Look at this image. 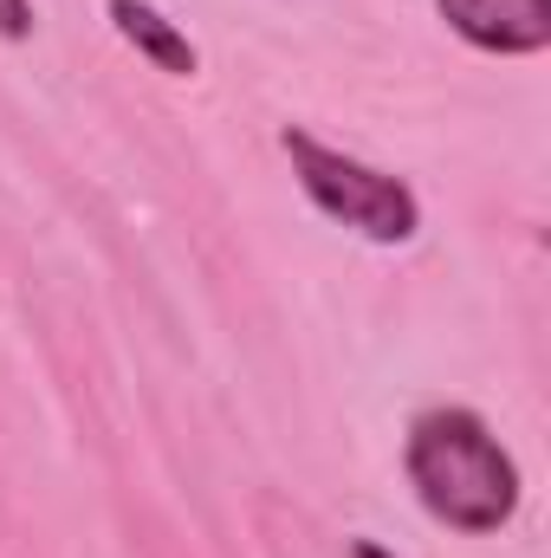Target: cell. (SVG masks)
<instances>
[{"mask_svg":"<svg viewBox=\"0 0 551 558\" xmlns=\"http://www.w3.org/2000/svg\"><path fill=\"white\" fill-rule=\"evenodd\" d=\"M403 468H409L421 513L441 520L448 533H467V539L513 526V513L526 500V474H519L513 448L487 428V416H474L461 403L421 410L409 422Z\"/></svg>","mask_w":551,"mask_h":558,"instance_id":"obj_1","label":"cell"},{"mask_svg":"<svg viewBox=\"0 0 551 558\" xmlns=\"http://www.w3.org/2000/svg\"><path fill=\"white\" fill-rule=\"evenodd\" d=\"M279 149H285V162H292V175H298V189H305V202L318 215H331L338 228H351V234H364L377 247H409L415 241L421 202H415V189L403 175L370 169V162L318 143L311 131H298V124L279 131Z\"/></svg>","mask_w":551,"mask_h":558,"instance_id":"obj_2","label":"cell"},{"mask_svg":"<svg viewBox=\"0 0 551 558\" xmlns=\"http://www.w3.org/2000/svg\"><path fill=\"white\" fill-rule=\"evenodd\" d=\"M434 13L493 59H532L551 46V0H434Z\"/></svg>","mask_w":551,"mask_h":558,"instance_id":"obj_3","label":"cell"},{"mask_svg":"<svg viewBox=\"0 0 551 558\" xmlns=\"http://www.w3.org/2000/svg\"><path fill=\"white\" fill-rule=\"evenodd\" d=\"M105 13H111L118 39H124L131 52H143L156 72H169V78H195L201 52H195V39H188L162 7H149V0H105Z\"/></svg>","mask_w":551,"mask_h":558,"instance_id":"obj_4","label":"cell"},{"mask_svg":"<svg viewBox=\"0 0 551 558\" xmlns=\"http://www.w3.org/2000/svg\"><path fill=\"white\" fill-rule=\"evenodd\" d=\"M0 39H33V0H0Z\"/></svg>","mask_w":551,"mask_h":558,"instance_id":"obj_5","label":"cell"},{"mask_svg":"<svg viewBox=\"0 0 551 558\" xmlns=\"http://www.w3.org/2000/svg\"><path fill=\"white\" fill-rule=\"evenodd\" d=\"M351 558H396V553H390V546H377V539H357V546H351Z\"/></svg>","mask_w":551,"mask_h":558,"instance_id":"obj_6","label":"cell"}]
</instances>
